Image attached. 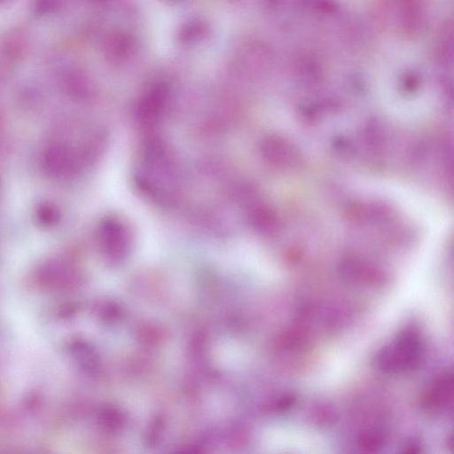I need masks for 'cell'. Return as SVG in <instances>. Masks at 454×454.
I'll return each mask as SVG.
<instances>
[{"label": "cell", "instance_id": "6da1fadb", "mask_svg": "<svg viewBox=\"0 0 454 454\" xmlns=\"http://www.w3.org/2000/svg\"><path fill=\"white\" fill-rule=\"evenodd\" d=\"M422 354L423 344L420 337L416 332L407 330L382 349L379 363L381 368L388 372L411 370L418 366Z\"/></svg>", "mask_w": 454, "mask_h": 454}]
</instances>
